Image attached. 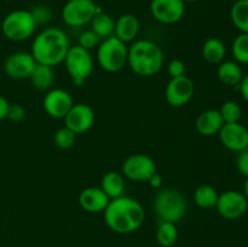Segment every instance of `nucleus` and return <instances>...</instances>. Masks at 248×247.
<instances>
[{"label": "nucleus", "mask_w": 248, "mask_h": 247, "mask_svg": "<svg viewBox=\"0 0 248 247\" xmlns=\"http://www.w3.org/2000/svg\"><path fill=\"white\" fill-rule=\"evenodd\" d=\"M239 87H240V92H241L242 98H244L248 103V74L244 75L241 82L239 84Z\"/></svg>", "instance_id": "obj_37"}, {"label": "nucleus", "mask_w": 248, "mask_h": 247, "mask_svg": "<svg viewBox=\"0 0 248 247\" xmlns=\"http://www.w3.org/2000/svg\"><path fill=\"white\" fill-rule=\"evenodd\" d=\"M44 109L51 118L64 119L74 106L72 96L63 89H53L48 91L44 97Z\"/></svg>", "instance_id": "obj_13"}, {"label": "nucleus", "mask_w": 248, "mask_h": 247, "mask_svg": "<svg viewBox=\"0 0 248 247\" xmlns=\"http://www.w3.org/2000/svg\"><path fill=\"white\" fill-rule=\"evenodd\" d=\"M75 139H77V135L65 126L56 131L55 138H53L55 144L60 149H69V148H72L74 145Z\"/></svg>", "instance_id": "obj_30"}, {"label": "nucleus", "mask_w": 248, "mask_h": 247, "mask_svg": "<svg viewBox=\"0 0 248 247\" xmlns=\"http://www.w3.org/2000/svg\"><path fill=\"white\" fill-rule=\"evenodd\" d=\"M167 73L171 77L186 75V63L181 60H172L167 65Z\"/></svg>", "instance_id": "obj_34"}, {"label": "nucleus", "mask_w": 248, "mask_h": 247, "mask_svg": "<svg viewBox=\"0 0 248 247\" xmlns=\"http://www.w3.org/2000/svg\"><path fill=\"white\" fill-rule=\"evenodd\" d=\"M99 40L101 39L96 35L92 31H85L80 34L79 36V44L78 45L81 46L82 48L87 51L93 50L94 47H98Z\"/></svg>", "instance_id": "obj_32"}, {"label": "nucleus", "mask_w": 248, "mask_h": 247, "mask_svg": "<svg viewBox=\"0 0 248 247\" xmlns=\"http://www.w3.org/2000/svg\"><path fill=\"white\" fill-rule=\"evenodd\" d=\"M36 29L29 10H15L7 14L2 19L1 31L7 39L12 41H23L31 38Z\"/></svg>", "instance_id": "obj_6"}, {"label": "nucleus", "mask_w": 248, "mask_h": 247, "mask_svg": "<svg viewBox=\"0 0 248 247\" xmlns=\"http://www.w3.org/2000/svg\"><path fill=\"white\" fill-rule=\"evenodd\" d=\"M31 14L35 21L36 26H43V24L48 23L51 16H52L50 7L46 6V5H36L31 10Z\"/></svg>", "instance_id": "obj_31"}, {"label": "nucleus", "mask_w": 248, "mask_h": 247, "mask_svg": "<svg viewBox=\"0 0 248 247\" xmlns=\"http://www.w3.org/2000/svg\"><path fill=\"white\" fill-rule=\"evenodd\" d=\"M140 31V21L132 14H125L115 21L114 36L123 43H130L135 40Z\"/></svg>", "instance_id": "obj_19"}, {"label": "nucleus", "mask_w": 248, "mask_h": 247, "mask_svg": "<svg viewBox=\"0 0 248 247\" xmlns=\"http://www.w3.org/2000/svg\"><path fill=\"white\" fill-rule=\"evenodd\" d=\"M110 198L102 190L101 186H89L79 194V205L86 212H103L108 206Z\"/></svg>", "instance_id": "obj_17"}, {"label": "nucleus", "mask_w": 248, "mask_h": 247, "mask_svg": "<svg viewBox=\"0 0 248 247\" xmlns=\"http://www.w3.org/2000/svg\"><path fill=\"white\" fill-rule=\"evenodd\" d=\"M6 118L14 123H19L26 118V109L21 104H10Z\"/></svg>", "instance_id": "obj_33"}, {"label": "nucleus", "mask_w": 248, "mask_h": 247, "mask_svg": "<svg viewBox=\"0 0 248 247\" xmlns=\"http://www.w3.org/2000/svg\"><path fill=\"white\" fill-rule=\"evenodd\" d=\"M218 136L222 144L232 152L240 153L248 148V128L242 124H224Z\"/></svg>", "instance_id": "obj_15"}, {"label": "nucleus", "mask_w": 248, "mask_h": 247, "mask_svg": "<svg viewBox=\"0 0 248 247\" xmlns=\"http://www.w3.org/2000/svg\"><path fill=\"white\" fill-rule=\"evenodd\" d=\"M223 125L224 121L218 109H207L202 111L195 121L196 131L205 137L218 135Z\"/></svg>", "instance_id": "obj_18"}, {"label": "nucleus", "mask_w": 248, "mask_h": 247, "mask_svg": "<svg viewBox=\"0 0 248 247\" xmlns=\"http://www.w3.org/2000/svg\"><path fill=\"white\" fill-rule=\"evenodd\" d=\"M244 194H245V196H246L247 200H248V178H246V182H245V185H244Z\"/></svg>", "instance_id": "obj_39"}, {"label": "nucleus", "mask_w": 248, "mask_h": 247, "mask_svg": "<svg viewBox=\"0 0 248 247\" xmlns=\"http://www.w3.org/2000/svg\"><path fill=\"white\" fill-rule=\"evenodd\" d=\"M69 48L70 43L67 34L62 29L50 27L34 38L31 53L39 64L55 67L64 62Z\"/></svg>", "instance_id": "obj_2"}, {"label": "nucleus", "mask_w": 248, "mask_h": 247, "mask_svg": "<svg viewBox=\"0 0 248 247\" xmlns=\"http://www.w3.org/2000/svg\"><path fill=\"white\" fill-rule=\"evenodd\" d=\"M10 103L5 97L0 96V121L4 120L7 115V110H9Z\"/></svg>", "instance_id": "obj_38"}, {"label": "nucleus", "mask_w": 248, "mask_h": 247, "mask_svg": "<svg viewBox=\"0 0 248 247\" xmlns=\"http://www.w3.org/2000/svg\"><path fill=\"white\" fill-rule=\"evenodd\" d=\"M91 31L98 36L99 39H107L114 35V28H115V21L110 15L106 12H99L92 18Z\"/></svg>", "instance_id": "obj_24"}, {"label": "nucleus", "mask_w": 248, "mask_h": 247, "mask_svg": "<svg viewBox=\"0 0 248 247\" xmlns=\"http://www.w3.org/2000/svg\"><path fill=\"white\" fill-rule=\"evenodd\" d=\"M230 18L241 33H248V0H237L232 5Z\"/></svg>", "instance_id": "obj_27"}, {"label": "nucleus", "mask_w": 248, "mask_h": 247, "mask_svg": "<svg viewBox=\"0 0 248 247\" xmlns=\"http://www.w3.org/2000/svg\"><path fill=\"white\" fill-rule=\"evenodd\" d=\"M103 212L107 227L118 234L136 232L142 227L145 219L142 203L125 195L111 199Z\"/></svg>", "instance_id": "obj_1"}, {"label": "nucleus", "mask_w": 248, "mask_h": 247, "mask_svg": "<svg viewBox=\"0 0 248 247\" xmlns=\"http://www.w3.org/2000/svg\"><path fill=\"white\" fill-rule=\"evenodd\" d=\"M194 91H195V85L193 80L186 75H182L170 79L165 90V97L170 106L181 108L190 102L194 96Z\"/></svg>", "instance_id": "obj_10"}, {"label": "nucleus", "mask_w": 248, "mask_h": 247, "mask_svg": "<svg viewBox=\"0 0 248 247\" xmlns=\"http://www.w3.org/2000/svg\"><path fill=\"white\" fill-rule=\"evenodd\" d=\"M224 124L239 123L242 116V109L240 104L235 101H227L222 104L219 109Z\"/></svg>", "instance_id": "obj_29"}, {"label": "nucleus", "mask_w": 248, "mask_h": 247, "mask_svg": "<svg viewBox=\"0 0 248 247\" xmlns=\"http://www.w3.org/2000/svg\"><path fill=\"white\" fill-rule=\"evenodd\" d=\"M31 85L39 91H46L50 89L55 81V73H53V67L45 64H39L36 63L35 68L31 72Z\"/></svg>", "instance_id": "obj_21"}, {"label": "nucleus", "mask_w": 248, "mask_h": 247, "mask_svg": "<svg viewBox=\"0 0 248 247\" xmlns=\"http://www.w3.org/2000/svg\"><path fill=\"white\" fill-rule=\"evenodd\" d=\"M94 119V111L89 104L77 103L65 115V127L70 128L75 135H80L87 132L93 126Z\"/></svg>", "instance_id": "obj_14"}, {"label": "nucleus", "mask_w": 248, "mask_h": 247, "mask_svg": "<svg viewBox=\"0 0 248 247\" xmlns=\"http://www.w3.org/2000/svg\"><path fill=\"white\" fill-rule=\"evenodd\" d=\"M154 211L160 220L177 224L186 216L188 201L181 190L171 186L160 188L154 198Z\"/></svg>", "instance_id": "obj_4"}, {"label": "nucleus", "mask_w": 248, "mask_h": 247, "mask_svg": "<svg viewBox=\"0 0 248 247\" xmlns=\"http://www.w3.org/2000/svg\"><path fill=\"white\" fill-rule=\"evenodd\" d=\"M178 240V230L174 223L160 220L156 229V241L161 247H172Z\"/></svg>", "instance_id": "obj_26"}, {"label": "nucleus", "mask_w": 248, "mask_h": 247, "mask_svg": "<svg viewBox=\"0 0 248 247\" xmlns=\"http://www.w3.org/2000/svg\"><path fill=\"white\" fill-rule=\"evenodd\" d=\"M184 2H196V1H199V0H183Z\"/></svg>", "instance_id": "obj_40"}, {"label": "nucleus", "mask_w": 248, "mask_h": 247, "mask_svg": "<svg viewBox=\"0 0 248 247\" xmlns=\"http://www.w3.org/2000/svg\"><path fill=\"white\" fill-rule=\"evenodd\" d=\"M217 77L220 82L228 86H236L244 77V72L240 64L235 61L220 62L217 69Z\"/></svg>", "instance_id": "obj_20"}, {"label": "nucleus", "mask_w": 248, "mask_h": 247, "mask_svg": "<svg viewBox=\"0 0 248 247\" xmlns=\"http://www.w3.org/2000/svg\"><path fill=\"white\" fill-rule=\"evenodd\" d=\"M218 198H219V194H218L217 189L213 188L212 185H208V184L198 186L194 191L195 203L200 208H205V210L216 207Z\"/></svg>", "instance_id": "obj_25"}, {"label": "nucleus", "mask_w": 248, "mask_h": 247, "mask_svg": "<svg viewBox=\"0 0 248 247\" xmlns=\"http://www.w3.org/2000/svg\"><path fill=\"white\" fill-rule=\"evenodd\" d=\"M148 183H149V185L152 186V188L160 189L162 186V177H161V174H159V173H157V172H155V173L153 174V176L150 177L149 179H148Z\"/></svg>", "instance_id": "obj_36"}, {"label": "nucleus", "mask_w": 248, "mask_h": 247, "mask_svg": "<svg viewBox=\"0 0 248 247\" xmlns=\"http://www.w3.org/2000/svg\"><path fill=\"white\" fill-rule=\"evenodd\" d=\"M156 172L155 161L145 154H132L124 161L123 173L127 179L133 182H148Z\"/></svg>", "instance_id": "obj_9"}, {"label": "nucleus", "mask_w": 248, "mask_h": 247, "mask_svg": "<svg viewBox=\"0 0 248 247\" xmlns=\"http://www.w3.org/2000/svg\"><path fill=\"white\" fill-rule=\"evenodd\" d=\"M216 208L225 219H239L247 212L248 200L244 193L237 190H227L219 194Z\"/></svg>", "instance_id": "obj_11"}, {"label": "nucleus", "mask_w": 248, "mask_h": 247, "mask_svg": "<svg viewBox=\"0 0 248 247\" xmlns=\"http://www.w3.org/2000/svg\"><path fill=\"white\" fill-rule=\"evenodd\" d=\"M150 12L160 23L173 24L183 18L186 2L183 0H152Z\"/></svg>", "instance_id": "obj_12"}, {"label": "nucleus", "mask_w": 248, "mask_h": 247, "mask_svg": "<svg viewBox=\"0 0 248 247\" xmlns=\"http://www.w3.org/2000/svg\"><path fill=\"white\" fill-rule=\"evenodd\" d=\"M127 64L140 77H154L164 64V52L154 41L147 39L137 40L128 47Z\"/></svg>", "instance_id": "obj_3"}, {"label": "nucleus", "mask_w": 248, "mask_h": 247, "mask_svg": "<svg viewBox=\"0 0 248 247\" xmlns=\"http://www.w3.org/2000/svg\"><path fill=\"white\" fill-rule=\"evenodd\" d=\"M102 9L93 0H68L62 7V19L69 27H82L90 23Z\"/></svg>", "instance_id": "obj_8"}, {"label": "nucleus", "mask_w": 248, "mask_h": 247, "mask_svg": "<svg viewBox=\"0 0 248 247\" xmlns=\"http://www.w3.org/2000/svg\"><path fill=\"white\" fill-rule=\"evenodd\" d=\"M232 53L235 62L240 64H248V33H241L234 39L232 45Z\"/></svg>", "instance_id": "obj_28"}, {"label": "nucleus", "mask_w": 248, "mask_h": 247, "mask_svg": "<svg viewBox=\"0 0 248 247\" xmlns=\"http://www.w3.org/2000/svg\"><path fill=\"white\" fill-rule=\"evenodd\" d=\"M101 188L107 195L111 199L119 198L123 195L124 189H125V182H124V176L119 172L109 171L102 177Z\"/></svg>", "instance_id": "obj_23"}, {"label": "nucleus", "mask_w": 248, "mask_h": 247, "mask_svg": "<svg viewBox=\"0 0 248 247\" xmlns=\"http://www.w3.org/2000/svg\"><path fill=\"white\" fill-rule=\"evenodd\" d=\"M237 171L244 177L248 178V148L239 153V156L236 159Z\"/></svg>", "instance_id": "obj_35"}, {"label": "nucleus", "mask_w": 248, "mask_h": 247, "mask_svg": "<svg viewBox=\"0 0 248 247\" xmlns=\"http://www.w3.org/2000/svg\"><path fill=\"white\" fill-rule=\"evenodd\" d=\"M128 47L116 36L104 39L97 47V62L108 73H118L127 64Z\"/></svg>", "instance_id": "obj_5"}, {"label": "nucleus", "mask_w": 248, "mask_h": 247, "mask_svg": "<svg viewBox=\"0 0 248 247\" xmlns=\"http://www.w3.org/2000/svg\"><path fill=\"white\" fill-rule=\"evenodd\" d=\"M36 62L31 52L19 51V52L12 53L6 58L4 69L5 73L12 79L22 80L31 77Z\"/></svg>", "instance_id": "obj_16"}, {"label": "nucleus", "mask_w": 248, "mask_h": 247, "mask_svg": "<svg viewBox=\"0 0 248 247\" xmlns=\"http://www.w3.org/2000/svg\"><path fill=\"white\" fill-rule=\"evenodd\" d=\"M65 69L77 86H81L93 72V58L81 46H70L64 58Z\"/></svg>", "instance_id": "obj_7"}, {"label": "nucleus", "mask_w": 248, "mask_h": 247, "mask_svg": "<svg viewBox=\"0 0 248 247\" xmlns=\"http://www.w3.org/2000/svg\"><path fill=\"white\" fill-rule=\"evenodd\" d=\"M202 57L206 62L211 64H219L223 62L227 53L224 43L217 38H210L203 43L202 45Z\"/></svg>", "instance_id": "obj_22"}]
</instances>
